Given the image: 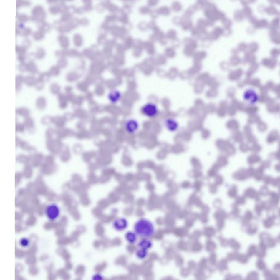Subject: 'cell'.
I'll return each instance as SVG.
<instances>
[{
	"label": "cell",
	"instance_id": "1",
	"mask_svg": "<svg viewBox=\"0 0 280 280\" xmlns=\"http://www.w3.org/2000/svg\"><path fill=\"white\" fill-rule=\"evenodd\" d=\"M134 231L139 237L148 238L155 234V228L153 224L149 220L140 219L135 224Z\"/></svg>",
	"mask_w": 280,
	"mask_h": 280
},
{
	"label": "cell",
	"instance_id": "2",
	"mask_svg": "<svg viewBox=\"0 0 280 280\" xmlns=\"http://www.w3.org/2000/svg\"><path fill=\"white\" fill-rule=\"evenodd\" d=\"M45 215L50 221H54L58 219L60 215V209L55 203H50L45 208Z\"/></svg>",
	"mask_w": 280,
	"mask_h": 280
},
{
	"label": "cell",
	"instance_id": "3",
	"mask_svg": "<svg viewBox=\"0 0 280 280\" xmlns=\"http://www.w3.org/2000/svg\"><path fill=\"white\" fill-rule=\"evenodd\" d=\"M158 108L155 104L148 102L145 104L141 108L142 114L149 118H154L158 114Z\"/></svg>",
	"mask_w": 280,
	"mask_h": 280
},
{
	"label": "cell",
	"instance_id": "4",
	"mask_svg": "<svg viewBox=\"0 0 280 280\" xmlns=\"http://www.w3.org/2000/svg\"><path fill=\"white\" fill-rule=\"evenodd\" d=\"M139 124L136 120L131 119L128 120L125 124V129L129 134H133L138 130Z\"/></svg>",
	"mask_w": 280,
	"mask_h": 280
},
{
	"label": "cell",
	"instance_id": "5",
	"mask_svg": "<svg viewBox=\"0 0 280 280\" xmlns=\"http://www.w3.org/2000/svg\"><path fill=\"white\" fill-rule=\"evenodd\" d=\"M128 226V222L126 218L119 217L115 219L113 222V226L117 231H122L125 230Z\"/></svg>",
	"mask_w": 280,
	"mask_h": 280
},
{
	"label": "cell",
	"instance_id": "6",
	"mask_svg": "<svg viewBox=\"0 0 280 280\" xmlns=\"http://www.w3.org/2000/svg\"><path fill=\"white\" fill-rule=\"evenodd\" d=\"M164 125L168 130L170 132H175L178 130L179 124L177 121L172 118H168L165 119Z\"/></svg>",
	"mask_w": 280,
	"mask_h": 280
},
{
	"label": "cell",
	"instance_id": "7",
	"mask_svg": "<svg viewBox=\"0 0 280 280\" xmlns=\"http://www.w3.org/2000/svg\"><path fill=\"white\" fill-rule=\"evenodd\" d=\"M153 246V243L148 238H143L142 240L138 242V247L139 248L150 250Z\"/></svg>",
	"mask_w": 280,
	"mask_h": 280
},
{
	"label": "cell",
	"instance_id": "8",
	"mask_svg": "<svg viewBox=\"0 0 280 280\" xmlns=\"http://www.w3.org/2000/svg\"><path fill=\"white\" fill-rule=\"evenodd\" d=\"M125 238L127 241L130 244H134L137 241V235L135 233V232L128 231L125 235Z\"/></svg>",
	"mask_w": 280,
	"mask_h": 280
},
{
	"label": "cell",
	"instance_id": "9",
	"mask_svg": "<svg viewBox=\"0 0 280 280\" xmlns=\"http://www.w3.org/2000/svg\"><path fill=\"white\" fill-rule=\"evenodd\" d=\"M108 98H109V100H110V101L111 102L113 103V104H115V103H117L120 99L121 94L118 91L113 90L109 94Z\"/></svg>",
	"mask_w": 280,
	"mask_h": 280
},
{
	"label": "cell",
	"instance_id": "10",
	"mask_svg": "<svg viewBox=\"0 0 280 280\" xmlns=\"http://www.w3.org/2000/svg\"><path fill=\"white\" fill-rule=\"evenodd\" d=\"M148 250L146 249H142V248H139L137 251L136 252V257L139 259H146V257L148 256Z\"/></svg>",
	"mask_w": 280,
	"mask_h": 280
},
{
	"label": "cell",
	"instance_id": "11",
	"mask_svg": "<svg viewBox=\"0 0 280 280\" xmlns=\"http://www.w3.org/2000/svg\"><path fill=\"white\" fill-rule=\"evenodd\" d=\"M30 242L27 238H23L20 240V245L24 248L29 247L30 246Z\"/></svg>",
	"mask_w": 280,
	"mask_h": 280
},
{
	"label": "cell",
	"instance_id": "12",
	"mask_svg": "<svg viewBox=\"0 0 280 280\" xmlns=\"http://www.w3.org/2000/svg\"><path fill=\"white\" fill-rule=\"evenodd\" d=\"M92 279L93 280H101V279H103V277L101 275L97 274L94 275Z\"/></svg>",
	"mask_w": 280,
	"mask_h": 280
}]
</instances>
